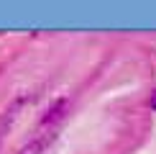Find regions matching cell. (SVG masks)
<instances>
[{
  "label": "cell",
  "mask_w": 156,
  "mask_h": 154,
  "mask_svg": "<svg viewBox=\"0 0 156 154\" xmlns=\"http://www.w3.org/2000/svg\"><path fill=\"white\" fill-rule=\"evenodd\" d=\"M151 108L156 111V93H151Z\"/></svg>",
  "instance_id": "obj_2"
},
{
  "label": "cell",
  "mask_w": 156,
  "mask_h": 154,
  "mask_svg": "<svg viewBox=\"0 0 156 154\" xmlns=\"http://www.w3.org/2000/svg\"><path fill=\"white\" fill-rule=\"evenodd\" d=\"M46 141H49V134H41V136H38L36 141H31V144L26 146V149H23L21 154H38V152H41V146L46 144Z\"/></svg>",
  "instance_id": "obj_1"
}]
</instances>
